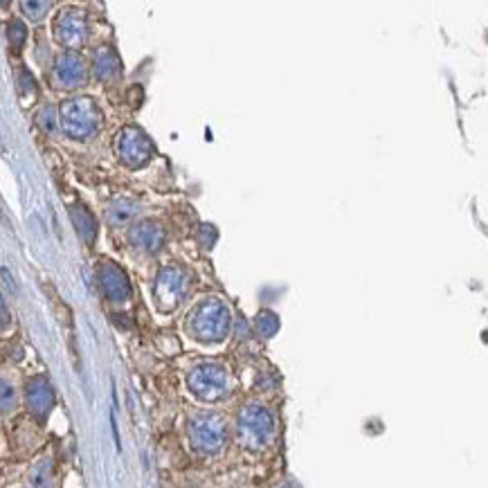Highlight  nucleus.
<instances>
[{"label":"nucleus","instance_id":"19","mask_svg":"<svg viewBox=\"0 0 488 488\" xmlns=\"http://www.w3.org/2000/svg\"><path fill=\"white\" fill-rule=\"evenodd\" d=\"M279 328V320L275 318V315L272 313H261L259 315V331H261V336H266V338H270L272 333H275Z\"/></svg>","mask_w":488,"mask_h":488},{"label":"nucleus","instance_id":"18","mask_svg":"<svg viewBox=\"0 0 488 488\" xmlns=\"http://www.w3.org/2000/svg\"><path fill=\"white\" fill-rule=\"evenodd\" d=\"M7 36H9V43H11L14 48H21V46H23V41H25V36H27L25 25H23L21 21H14V23H9Z\"/></svg>","mask_w":488,"mask_h":488},{"label":"nucleus","instance_id":"11","mask_svg":"<svg viewBox=\"0 0 488 488\" xmlns=\"http://www.w3.org/2000/svg\"><path fill=\"white\" fill-rule=\"evenodd\" d=\"M54 79L59 81L63 88H75L81 85L85 79V63L77 52H66L56 59L54 66Z\"/></svg>","mask_w":488,"mask_h":488},{"label":"nucleus","instance_id":"8","mask_svg":"<svg viewBox=\"0 0 488 488\" xmlns=\"http://www.w3.org/2000/svg\"><path fill=\"white\" fill-rule=\"evenodd\" d=\"M54 36L66 48H79L85 41V19L79 9H66L54 21Z\"/></svg>","mask_w":488,"mask_h":488},{"label":"nucleus","instance_id":"2","mask_svg":"<svg viewBox=\"0 0 488 488\" xmlns=\"http://www.w3.org/2000/svg\"><path fill=\"white\" fill-rule=\"evenodd\" d=\"M275 435V419L261 405H246L239 414V441L250 450H259L268 446Z\"/></svg>","mask_w":488,"mask_h":488},{"label":"nucleus","instance_id":"13","mask_svg":"<svg viewBox=\"0 0 488 488\" xmlns=\"http://www.w3.org/2000/svg\"><path fill=\"white\" fill-rule=\"evenodd\" d=\"M70 219H73L77 232L83 241L93 243L95 241V234H97V225H95V219L93 214L85 209L83 205H73L70 207Z\"/></svg>","mask_w":488,"mask_h":488},{"label":"nucleus","instance_id":"15","mask_svg":"<svg viewBox=\"0 0 488 488\" xmlns=\"http://www.w3.org/2000/svg\"><path fill=\"white\" fill-rule=\"evenodd\" d=\"M95 73L99 79H104V81L115 79L120 75V61L110 48H102L95 54Z\"/></svg>","mask_w":488,"mask_h":488},{"label":"nucleus","instance_id":"3","mask_svg":"<svg viewBox=\"0 0 488 488\" xmlns=\"http://www.w3.org/2000/svg\"><path fill=\"white\" fill-rule=\"evenodd\" d=\"M187 432L192 439V446L200 452L214 455L223 448L225 443V421L217 412H198L190 419Z\"/></svg>","mask_w":488,"mask_h":488},{"label":"nucleus","instance_id":"7","mask_svg":"<svg viewBox=\"0 0 488 488\" xmlns=\"http://www.w3.org/2000/svg\"><path fill=\"white\" fill-rule=\"evenodd\" d=\"M115 151H118L120 160L126 167L137 169V167L149 162V157L153 155V145H151V140L140 131V128L126 126L120 131L118 140H115Z\"/></svg>","mask_w":488,"mask_h":488},{"label":"nucleus","instance_id":"4","mask_svg":"<svg viewBox=\"0 0 488 488\" xmlns=\"http://www.w3.org/2000/svg\"><path fill=\"white\" fill-rule=\"evenodd\" d=\"M99 120H102V115H99L97 106L85 97L68 99L61 106V126L70 137H90L99 128Z\"/></svg>","mask_w":488,"mask_h":488},{"label":"nucleus","instance_id":"5","mask_svg":"<svg viewBox=\"0 0 488 488\" xmlns=\"http://www.w3.org/2000/svg\"><path fill=\"white\" fill-rule=\"evenodd\" d=\"M190 289V275L178 266L165 268L155 279V304L160 311H174Z\"/></svg>","mask_w":488,"mask_h":488},{"label":"nucleus","instance_id":"10","mask_svg":"<svg viewBox=\"0 0 488 488\" xmlns=\"http://www.w3.org/2000/svg\"><path fill=\"white\" fill-rule=\"evenodd\" d=\"M25 396H27V407H30L32 414L38 416V419H46L50 410L54 407V390L43 376L32 378L27 383Z\"/></svg>","mask_w":488,"mask_h":488},{"label":"nucleus","instance_id":"6","mask_svg":"<svg viewBox=\"0 0 488 488\" xmlns=\"http://www.w3.org/2000/svg\"><path fill=\"white\" fill-rule=\"evenodd\" d=\"M190 390L203 400H219L227 392V371L221 365L205 363L192 369L187 378Z\"/></svg>","mask_w":488,"mask_h":488},{"label":"nucleus","instance_id":"22","mask_svg":"<svg viewBox=\"0 0 488 488\" xmlns=\"http://www.w3.org/2000/svg\"><path fill=\"white\" fill-rule=\"evenodd\" d=\"M7 324H9V313H7V306H5L3 297H0V331L7 328Z\"/></svg>","mask_w":488,"mask_h":488},{"label":"nucleus","instance_id":"14","mask_svg":"<svg viewBox=\"0 0 488 488\" xmlns=\"http://www.w3.org/2000/svg\"><path fill=\"white\" fill-rule=\"evenodd\" d=\"M137 214V205L133 203V200H126V198H118V200H113V203L108 205V212H106V219L110 225H126V223H131L133 217Z\"/></svg>","mask_w":488,"mask_h":488},{"label":"nucleus","instance_id":"17","mask_svg":"<svg viewBox=\"0 0 488 488\" xmlns=\"http://www.w3.org/2000/svg\"><path fill=\"white\" fill-rule=\"evenodd\" d=\"M16 405V390L9 380L0 378V412H9Z\"/></svg>","mask_w":488,"mask_h":488},{"label":"nucleus","instance_id":"12","mask_svg":"<svg viewBox=\"0 0 488 488\" xmlns=\"http://www.w3.org/2000/svg\"><path fill=\"white\" fill-rule=\"evenodd\" d=\"M131 241L140 250L157 252L165 243V229L153 221H145V223H140L131 229Z\"/></svg>","mask_w":488,"mask_h":488},{"label":"nucleus","instance_id":"20","mask_svg":"<svg viewBox=\"0 0 488 488\" xmlns=\"http://www.w3.org/2000/svg\"><path fill=\"white\" fill-rule=\"evenodd\" d=\"M38 124L46 128L48 133H52L54 128H56V115H54V108H43L41 113H38Z\"/></svg>","mask_w":488,"mask_h":488},{"label":"nucleus","instance_id":"16","mask_svg":"<svg viewBox=\"0 0 488 488\" xmlns=\"http://www.w3.org/2000/svg\"><path fill=\"white\" fill-rule=\"evenodd\" d=\"M32 484L34 488H52V466L48 459L36 464V468L32 470Z\"/></svg>","mask_w":488,"mask_h":488},{"label":"nucleus","instance_id":"9","mask_svg":"<svg viewBox=\"0 0 488 488\" xmlns=\"http://www.w3.org/2000/svg\"><path fill=\"white\" fill-rule=\"evenodd\" d=\"M99 284H102V291L108 299L113 301H124L131 297V284H128L126 272L113 261H104L99 266Z\"/></svg>","mask_w":488,"mask_h":488},{"label":"nucleus","instance_id":"1","mask_svg":"<svg viewBox=\"0 0 488 488\" xmlns=\"http://www.w3.org/2000/svg\"><path fill=\"white\" fill-rule=\"evenodd\" d=\"M190 328L200 342H219L229 331V311L219 299H205L190 320Z\"/></svg>","mask_w":488,"mask_h":488},{"label":"nucleus","instance_id":"21","mask_svg":"<svg viewBox=\"0 0 488 488\" xmlns=\"http://www.w3.org/2000/svg\"><path fill=\"white\" fill-rule=\"evenodd\" d=\"M23 9L30 19H43L46 9H50V3H23Z\"/></svg>","mask_w":488,"mask_h":488}]
</instances>
